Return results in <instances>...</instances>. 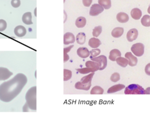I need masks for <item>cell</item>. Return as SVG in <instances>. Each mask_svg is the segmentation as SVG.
Returning a JSON list of instances; mask_svg holds the SVG:
<instances>
[{
  "mask_svg": "<svg viewBox=\"0 0 150 127\" xmlns=\"http://www.w3.org/2000/svg\"><path fill=\"white\" fill-rule=\"evenodd\" d=\"M121 52L117 49L112 50L110 52L109 59L112 61H116V60L119 57H121Z\"/></svg>",
  "mask_w": 150,
  "mask_h": 127,
  "instance_id": "17",
  "label": "cell"
},
{
  "mask_svg": "<svg viewBox=\"0 0 150 127\" xmlns=\"http://www.w3.org/2000/svg\"><path fill=\"white\" fill-rule=\"evenodd\" d=\"M6 22L3 19H0V32H3L7 28Z\"/></svg>",
  "mask_w": 150,
  "mask_h": 127,
  "instance_id": "33",
  "label": "cell"
},
{
  "mask_svg": "<svg viewBox=\"0 0 150 127\" xmlns=\"http://www.w3.org/2000/svg\"><path fill=\"white\" fill-rule=\"evenodd\" d=\"M36 94H37V87L36 86L31 87L25 95L26 105L29 109L36 111L37 109L36 105Z\"/></svg>",
  "mask_w": 150,
  "mask_h": 127,
  "instance_id": "2",
  "label": "cell"
},
{
  "mask_svg": "<svg viewBox=\"0 0 150 127\" xmlns=\"http://www.w3.org/2000/svg\"><path fill=\"white\" fill-rule=\"evenodd\" d=\"M87 20L86 18L83 17H80L76 20V26L78 28H82L86 25Z\"/></svg>",
  "mask_w": 150,
  "mask_h": 127,
  "instance_id": "21",
  "label": "cell"
},
{
  "mask_svg": "<svg viewBox=\"0 0 150 127\" xmlns=\"http://www.w3.org/2000/svg\"><path fill=\"white\" fill-rule=\"evenodd\" d=\"M14 34L18 37H23L27 34V29L23 26H18L14 29Z\"/></svg>",
  "mask_w": 150,
  "mask_h": 127,
  "instance_id": "13",
  "label": "cell"
},
{
  "mask_svg": "<svg viewBox=\"0 0 150 127\" xmlns=\"http://www.w3.org/2000/svg\"><path fill=\"white\" fill-rule=\"evenodd\" d=\"M145 73L147 75L150 76V63L146 66L145 68Z\"/></svg>",
  "mask_w": 150,
  "mask_h": 127,
  "instance_id": "36",
  "label": "cell"
},
{
  "mask_svg": "<svg viewBox=\"0 0 150 127\" xmlns=\"http://www.w3.org/2000/svg\"><path fill=\"white\" fill-rule=\"evenodd\" d=\"M102 32V26L96 27L93 30V36L94 37H98Z\"/></svg>",
  "mask_w": 150,
  "mask_h": 127,
  "instance_id": "30",
  "label": "cell"
},
{
  "mask_svg": "<svg viewBox=\"0 0 150 127\" xmlns=\"http://www.w3.org/2000/svg\"><path fill=\"white\" fill-rule=\"evenodd\" d=\"M104 8L99 4L93 5L90 9L89 15L91 16H97L99 14L102 13L104 11Z\"/></svg>",
  "mask_w": 150,
  "mask_h": 127,
  "instance_id": "7",
  "label": "cell"
},
{
  "mask_svg": "<svg viewBox=\"0 0 150 127\" xmlns=\"http://www.w3.org/2000/svg\"><path fill=\"white\" fill-rule=\"evenodd\" d=\"M131 17L135 19V20H139L141 18L142 16V12L141 11L137 8H133L131 11Z\"/></svg>",
  "mask_w": 150,
  "mask_h": 127,
  "instance_id": "15",
  "label": "cell"
},
{
  "mask_svg": "<svg viewBox=\"0 0 150 127\" xmlns=\"http://www.w3.org/2000/svg\"><path fill=\"white\" fill-rule=\"evenodd\" d=\"M100 50L96 48V49H93L90 51V58H94L98 56L99 54H100Z\"/></svg>",
  "mask_w": 150,
  "mask_h": 127,
  "instance_id": "31",
  "label": "cell"
},
{
  "mask_svg": "<svg viewBox=\"0 0 150 127\" xmlns=\"http://www.w3.org/2000/svg\"><path fill=\"white\" fill-rule=\"evenodd\" d=\"M73 47H74V45H71V46H70L68 47L64 48V54H68V52L70 51V50H71V48Z\"/></svg>",
  "mask_w": 150,
  "mask_h": 127,
  "instance_id": "37",
  "label": "cell"
},
{
  "mask_svg": "<svg viewBox=\"0 0 150 127\" xmlns=\"http://www.w3.org/2000/svg\"><path fill=\"white\" fill-rule=\"evenodd\" d=\"M125 86L123 84H117L115 85H113L111 87H110L109 89L108 90V94H112V93H115L117 91H121L123 89L125 88Z\"/></svg>",
  "mask_w": 150,
  "mask_h": 127,
  "instance_id": "19",
  "label": "cell"
},
{
  "mask_svg": "<svg viewBox=\"0 0 150 127\" xmlns=\"http://www.w3.org/2000/svg\"><path fill=\"white\" fill-rule=\"evenodd\" d=\"M77 71H78L80 73L82 74H86L89 73L90 72L92 73H94L96 72V69H94L93 68L91 67H86L83 68H80V69H77Z\"/></svg>",
  "mask_w": 150,
  "mask_h": 127,
  "instance_id": "25",
  "label": "cell"
},
{
  "mask_svg": "<svg viewBox=\"0 0 150 127\" xmlns=\"http://www.w3.org/2000/svg\"><path fill=\"white\" fill-rule=\"evenodd\" d=\"M23 22L27 25L33 24L32 14L31 12H26L23 14L22 17Z\"/></svg>",
  "mask_w": 150,
  "mask_h": 127,
  "instance_id": "16",
  "label": "cell"
},
{
  "mask_svg": "<svg viewBox=\"0 0 150 127\" xmlns=\"http://www.w3.org/2000/svg\"><path fill=\"white\" fill-rule=\"evenodd\" d=\"M104 89L102 87L99 86H96L93 87L92 90L90 91V94L92 95H95V94H99L102 95L104 93Z\"/></svg>",
  "mask_w": 150,
  "mask_h": 127,
  "instance_id": "28",
  "label": "cell"
},
{
  "mask_svg": "<svg viewBox=\"0 0 150 127\" xmlns=\"http://www.w3.org/2000/svg\"><path fill=\"white\" fill-rule=\"evenodd\" d=\"M145 94L149 95L150 94V87H147L146 90H145Z\"/></svg>",
  "mask_w": 150,
  "mask_h": 127,
  "instance_id": "39",
  "label": "cell"
},
{
  "mask_svg": "<svg viewBox=\"0 0 150 127\" xmlns=\"http://www.w3.org/2000/svg\"><path fill=\"white\" fill-rule=\"evenodd\" d=\"M117 63L121 67L125 68L128 65V60L126 58L119 57L116 60Z\"/></svg>",
  "mask_w": 150,
  "mask_h": 127,
  "instance_id": "23",
  "label": "cell"
},
{
  "mask_svg": "<svg viewBox=\"0 0 150 127\" xmlns=\"http://www.w3.org/2000/svg\"><path fill=\"white\" fill-rule=\"evenodd\" d=\"M86 35L84 33H80L76 36V41L80 45H83L86 42Z\"/></svg>",
  "mask_w": 150,
  "mask_h": 127,
  "instance_id": "22",
  "label": "cell"
},
{
  "mask_svg": "<svg viewBox=\"0 0 150 127\" xmlns=\"http://www.w3.org/2000/svg\"><path fill=\"white\" fill-rule=\"evenodd\" d=\"M90 58L91 59V60L99 63L100 71L104 70L107 66V65H108L107 57L104 55H102V56H99L98 57H96L94 58Z\"/></svg>",
  "mask_w": 150,
  "mask_h": 127,
  "instance_id": "6",
  "label": "cell"
},
{
  "mask_svg": "<svg viewBox=\"0 0 150 127\" xmlns=\"http://www.w3.org/2000/svg\"><path fill=\"white\" fill-rule=\"evenodd\" d=\"M124 94L125 95H143L145 90L141 86L138 84H130L125 87Z\"/></svg>",
  "mask_w": 150,
  "mask_h": 127,
  "instance_id": "4",
  "label": "cell"
},
{
  "mask_svg": "<svg viewBox=\"0 0 150 127\" xmlns=\"http://www.w3.org/2000/svg\"><path fill=\"white\" fill-rule=\"evenodd\" d=\"M144 45L141 43H137L131 47V51L137 57H141L144 54Z\"/></svg>",
  "mask_w": 150,
  "mask_h": 127,
  "instance_id": "5",
  "label": "cell"
},
{
  "mask_svg": "<svg viewBox=\"0 0 150 127\" xmlns=\"http://www.w3.org/2000/svg\"><path fill=\"white\" fill-rule=\"evenodd\" d=\"M27 81L25 74L18 73L12 79L2 83L0 85V100L5 102L13 100L21 93Z\"/></svg>",
  "mask_w": 150,
  "mask_h": 127,
  "instance_id": "1",
  "label": "cell"
},
{
  "mask_svg": "<svg viewBox=\"0 0 150 127\" xmlns=\"http://www.w3.org/2000/svg\"><path fill=\"white\" fill-rule=\"evenodd\" d=\"M138 31L137 29H131L127 34V39L129 42H132L136 40L138 36Z\"/></svg>",
  "mask_w": 150,
  "mask_h": 127,
  "instance_id": "10",
  "label": "cell"
},
{
  "mask_svg": "<svg viewBox=\"0 0 150 127\" xmlns=\"http://www.w3.org/2000/svg\"><path fill=\"white\" fill-rule=\"evenodd\" d=\"M102 44L100 40L96 38H92L89 40V46L93 48H96Z\"/></svg>",
  "mask_w": 150,
  "mask_h": 127,
  "instance_id": "20",
  "label": "cell"
},
{
  "mask_svg": "<svg viewBox=\"0 0 150 127\" xmlns=\"http://www.w3.org/2000/svg\"><path fill=\"white\" fill-rule=\"evenodd\" d=\"M86 67H91L96 69V71L99 70V65L98 63L93 61V60H88L86 62Z\"/></svg>",
  "mask_w": 150,
  "mask_h": 127,
  "instance_id": "26",
  "label": "cell"
},
{
  "mask_svg": "<svg viewBox=\"0 0 150 127\" xmlns=\"http://www.w3.org/2000/svg\"><path fill=\"white\" fill-rule=\"evenodd\" d=\"M93 0H82V2L83 5L85 7H88L91 5L92 3Z\"/></svg>",
  "mask_w": 150,
  "mask_h": 127,
  "instance_id": "35",
  "label": "cell"
},
{
  "mask_svg": "<svg viewBox=\"0 0 150 127\" xmlns=\"http://www.w3.org/2000/svg\"><path fill=\"white\" fill-rule=\"evenodd\" d=\"M124 33V29L121 27H117L113 29L111 32V35L113 38H120Z\"/></svg>",
  "mask_w": 150,
  "mask_h": 127,
  "instance_id": "18",
  "label": "cell"
},
{
  "mask_svg": "<svg viewBox=\"0 0 150 127\" xmlns=\"http://www.w3.org/2000/svg\"><path fill=\"white\" fill-rule=\"evenodd\" d=\"M69 58L70 57L68 54H64V62H66Z\"/></svg>",
  "mask_w": 150,
  "mask_h": 127,
  "instance_id": "38",
  "label": "cell"
},
{
  "mask_svg": "<svg viewBox=\"0 0 150 127\" xmlns=\"http://www.w3.org/2000/svg\"><path fill=\"white\" fill-rule=\"evenodd\" d=\"M94 75V73L89 74L88 75L83 77L80 81L75 84V87L78 90H83L88 91L91 87L92 80Z\"/></svg>",
  "mask_w": 150,
  "mask_h": 127,
  "instance_id": "3",
  "label": "cell"
},
{
  "mask_svg": "<svg viewBox=\"0 0 150 127\" xmlns=\"http://www.w3.org/2000/svg\"><path fill=\"white\" fill-rule=\"evenodd\" d=\"M21 2L20 0H12L11 5L14 8H18L21 6Z\"/></svg>",
  "mask_w": 150,
  "mask_h": 127,
  "instance_id": "34",
  "label": "cell"
},
{
  "mask_svg": "<svg viewBox=\"0 0 150 127\" xmlns=\"http://www.w3.org/2000/svg\"><path fill=\"white\" fill-rule=\"evenodd\" d=\"M110 80L112 82L116 83L120 80V75L118 73H114L112 74L110 78Z\"/></svg>",
  "mask_w": 150,
  "mask_h": 127,
  "instance_id": "32",
  "label": "cell"
},
{
  "mask_svg": "<svg viewBox=\"0 0 150 127\" xmlns=\"http://www.w3.org/2000/svg\"><path fill=\"white\" fill-rule=\"evenodd\" d=\"M98 3L105 9H109L111 7V0H98Z\"/></svg>",
  "mask_w": 150,
  "mask_h": 127,
  "instance_id": "24",
  "label": "cell"
},
{
  "mask_svg": "<svg viewBox=\"0 0 150 127\" xmlns=\"http://www.w3.org/2000/svg\"><path fill=\"white\" fill-rule=\"evenodd\" d=\"M116 18L118 22L121 23H127L129 19V17L128 15L124 12H119L117 14Z\"/></svg>",
  "mask_w": 150,
  "mask_h": 127,
  "instance_id": "14",
  "label": "cell"
},
{
  "mask_svg": "<svg viewBox=\"0 0 150 127\" xmlns=\"http://www.w3.org/2000/svg\"><path fill=\"white\" fill-rule=\"evenodd\" d=\"M77 54L81 58H86L89 56L90 52L87 47H80L77 51Z\"/></svg>",
  "mask_w": 150,
  "mask_h": 127,
  "instance_id": "12",
  "label": "cell"
},
{
  "mask_svg": "<svg viewBox=\"0 0 150 127\" xmlns=\"http://www.w3.org/2000/svg\"><path fill=\"white\" fill-rule=\"evenodd\" d=\"M34 14L35 15L36 17H37V8H35V9Z\"/></svg>",
  "mask_w": 150,
  "mask_h": 127,
  "instance_id": "40",
  "label": "cell"
},
{
  "mask_svg": "<svg viewBox=\"0 0 150 127\" xmlns=\"http://www.w3.org/2000/svg\"><path fill=\"white\" fill-rule=\"evenodd\" d=\"M72 77V72L70 70L64 69V81L70 80Z\"/></svg>",
  "mask_w": 150,
  "mask_h": 127,
  "instance_id": "29",
  "label": "cell"
},
{
  "mask_svg": "<svg viewBox=\"0 0 150 127\" xmlns=\"http://www.w3.org/2000/svg\"><path fill=\"white\" fill-rule=\"evenodd\" d=\"M75 39L74 35L71 33H66L64 35V45H68L75 42Z\"/></svg>",
  "mask_w": 150,
  "mask_h": 127,
  "instance_id": "11",
  "label": "cell"
},
{
  "mask_svg": "<svg viewBox=\"0 0 150 127\" xmlns=\"http://www.w3.org/2000/svg\"><path fill=\"white\" fill-rule=\"evenodd\" d=\"M12 75L13 73L7 68L0 67V81L7 80Z\"/></svg>",
  "mask_w": 150,
  "mask_h": 127,
  "instance_id": "8",
  "label": "cell"
},
{
  "mask_svg": "<svg viewBox=\"0 0 150 127\" xmlns=\"http://www.w3.org/2000/svg\"><path fill=\"white\" fill-rule=\"evenodd\" d=\"M125 57L128 60V65L131 67L135 66L137 63V58L131 52H128L125 54Z\"/></svg>",
  "mask_w": 150,
  "mask_h": 127,
  "instance_id": "9",
  "label": "cell"
},
{
  "mask_svg": "<svg viewBox=\"0 0 150 127\" xmlns=\"http://www.w3.org/2000/svg\"><path fill=\"white\" fill-rule=\"evenodd\" d=\"M141 24L146 27H150V15H145L141 19Z\"/></svg>",
  "mask_w": 150,
  "mask_h": 127,
  "instance_id": "27",
  "label": "cell"
},
{
  "mask_svg": "<svg viewBox=\"0 0 150 127\" xmlns=\"http://www.w3.org/2000/svg\"><path fill=\"white\" fill-rule=\"evenodd\" d=\"M147 12L149 13L150 14V5L149 6V7L148 8V9H147Z\"/></svg>",
  "mask_w": 150,
  "mask_h": 127,
  "instance_id": "41",
  "label": "cell"
}]
</instances>
